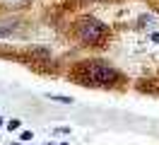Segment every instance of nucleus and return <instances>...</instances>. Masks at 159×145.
<instances>
[{"label": "nucleus", "mask_w": 159, "mask_h": 145, "mask_svg": "<svg viewBox=\"0 0 159 145\" xmlns=\"http://www.w3.org/2000/svg\"><path fill=\"white\" fill-rule=\"evenodd\" d=\"M5 126H7V131H20V128H22V121H20V118H12V121H7Z\"/></svg>", "instance_id": "nucleus-6"}, {"label": "nucleus", "mask_w": 159, "mask_h": 145, "mask_svg": "<svg viewBox=\"0 0 159 145\" xmlns=\"http://www.w3.org/2000/svg\"><path fill=\"white\" fill-rule=\"evenodd\" d=\"M72 77L77 80L80 85L87 87H101V89H109V87H118L123 82V75H120L116 68L106 63V60H99V58H89V60H82Z\"/></svg>", "instance_id": "nucleus-1"}, {"label": "nucleus", "mask_w": 159, "mask_h": 145, "mask_svg": "<svg viewBox=\"0 0 159 145\" xmlns=\"http://www.w3.org/2000/svg\"><path fill=\"white\" fill-rule=\"evenodd\" d=\"M34 135H31V131H22L20 133V140H31Z\"/></svg>", "instance_id": "nucleus-7"}, {"label": "nucleus", "mask_w": 159, "mask_h": 145, "mask_svg": "<svg viewBox=\"0 0 159 145\" xmlns=\"http://www.w3.org/2000/svg\"><path fill=\"white\" fill-rule=\"evenodd\" d=\"M12 145H22V143H12Z\"/></svg>", "instance_id": "nucleus-11"}, {"label": "nucleus", "mask_w": 159, "mask_h": 145, "mask_svg": "<svg viewBox=\"0 0 159 145\" xmlns=\"http://www.w3.org/2000/svg\"><path fill=\"white\" fill-rule=\"evenodd\" d=\"M51 99V102H58V104H72V97H65V94H46Z\"/></svg>", "instance_id": "nucleus-4"}, {"label": "nucleus", "mask_w": 159, "mask_h": 145, "mask_svg": "<svg viewBox=\"0 0 159 145\" xmlns=\"http://www.w3.org/2000/svg\"><path fill=\"white\" fill-rule=\"evenodd\" d=\"M12 31H17V24H12V22H0V39L12 36Z\"/></svg>", "instance_id": "nucleus-3"}, {"label": "nucleus", "mask_w": 159, "mask_h": 145, "mask_svg": "<svg viewBox=\"0 0 159 145\" xmlns=\"http://www.w3.org/2000/svg\"><path fill=\"white\" fill-rule=\"evenodd\" d=\"M154 24V17L152 15H142V17L138 19V27H152Z\"/></svg>", "instance_id": "nucleus-5"}, {"label": "nucleus", "mask_w": 159, "mask_h": 145, "mask_svg": "<svg viewBox=\"0 0 159 145\" xmlns=\"http://www.w3.org/2000/svg\"><path fill=\"white\" fill-rule=\"evenodd\" d=\"M60 145H70V143H60Z\"/></svg>", "instance_id": "nucleus-12"}, {"label": "nucleus", "mask_w": 159, "mask_h": 145, "mask_svg": "<svg viewBox=\"0 0 159 145\" xmlns=\"http://www.w3.org/2000/svg\"><path fill=\"white\" fill-rule=\"evenodd\" d=\"M48 145H51V143H48Z\"/></svg>", "instance_id": "nucleus-13"}, {"label": "nucleus", "mask_w": 159, "mask_h": 145, "mask_svg": "<svg viewBox=\"0 0 159 145\" xmlns=\"http://www.w3.org/2000/svg\"><path fill=\"white\" fill-rule=\"evenodd\" d=\"M56 133H58V135H65V133H70V128H65V126H63V128H56Z\"/></svg>", "instance_id": "nucleus-8"}, {"label": "nucleus", "mask_w": 159, "mask_h": 145, "mask_svg": "<svg viewBox=\"0 0 159 145\" xmlns=\"http://www.w3.org/2000/svg\"><path fill=\"white\" fill-rule=\"evenodd\" d=\"M152 41H154V44H159V31H154V34H152Z\"/></svg>", "instance_id": "nucleus-9"}, {"label": "nucleus", "mask_w": 159, "mask_h": 145, "mask_svg": "<svg viewBox=\"0 0 159 145\" xmlns=\"http://www.w3.org/2000/svg\"><path fill=\"white\" fill-rule=\"evenodd\" d=\"M2 126H5V123H2V118H0V128H2Z\"/></svg>", "instance_id": "nucleus-10"}, {"label": "nucleus", "mask_w": 159, "mask_h": 145, "mask_svg": "<svg viewBox=\"0 0 159 145\" xmlns=\"http://www.w3.org/2000/svg\"><path fill=\"white\" fill-rule=\"evenodd\" d=\"M72 34L82 46H101L109 39L111 29L109 24H104L101 19L92 17V15H82L80 19H75L72 24Z\"/></svg>", "instance_id": "nucleus-2"}]
</instances>
